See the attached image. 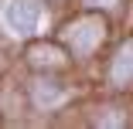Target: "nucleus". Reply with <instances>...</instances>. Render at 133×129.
<instances>
[{
    "instance_id": "nucleus-1",
    "label": "nucleus",
    "mask_w": 133,
    "mask_h": 129,
    "mask_svg": "<svg viewBox=\"0 0 133 129\" xmlns=\"http://www.w3.org/2000/svg\"><path fill=\"white\" fill-rule=\"evenodd\" d=\"M0 17H4V27L10 37H31V34L44 31V24H48L38 0H7Z\"/></svg>"
},
{
    "instance_id": "nucleus-2",
    "label": "nucleus",
    "mask_w": 133,
    "mask_h": 129,
    "mask_svg": "<svg viewBox=\"0 0 133 129\" xmlns=\"http://www.w3.org/2000/svg\"><path fill=\"white\" fill-rule=\"evenodd\" d=\"M102 41V24L96 17H85V20H75L68 27V44L78 51V55H89V51Z\"/></svg>"
},
{
    "instance_id": "nucleus-3",
    "label": "nucleus",
    "mask_w": 133,
    "mask_h": 129,
    "mask_svg": "<svg viewBox=\"0 0 133 129\" xmlns=\"http://www.w3.org/2000/svg\"><path fill=\"white\" fill-rule=\"evenodd\" d=\"M130 78H133V44H123L116 51V61H113V82L126 85Z\"/></svg>"
},
{
    "instance_id": "nucleus-4",
    "label": "nucleus",
    "mask_w": 133,
    "mask_h": 129,
    "mask_svg": "<svg viewBox=\"0 0 133 129\" xmlns=\"http://www.w3.org/2000/svg\"><path fill=\"white\" fill-rule=\"evenodd\" d=\"M34 98H38V105H58V102H65V92L55 88V82H38Z\"/></svg>"
},
{
    "instance_id": "nucleus-5",
    "label": "nucleus",
    "mask_w": 133,
    "mask_h": 129,
    "mask_svg": "<svg viewBox=\"0 0 133 129\" xmlns=\"http://www.w3.org/2000/svg\"><path fill=\"white\" fill-rule=\"evenodd\" d=\"M31 61L34 65H62V51H55V48H34Z\"/></svg>"
}]
</instances>
